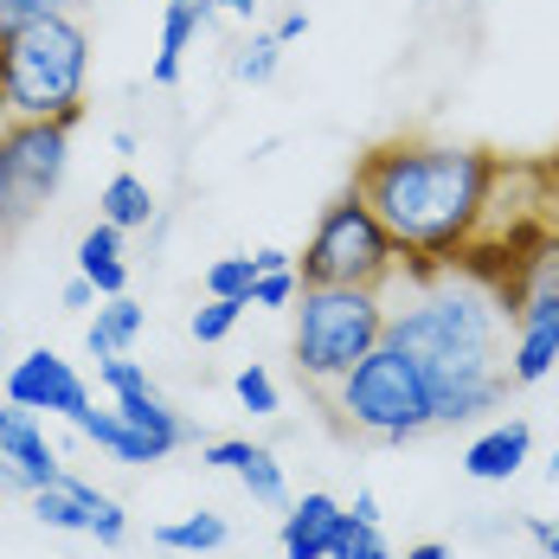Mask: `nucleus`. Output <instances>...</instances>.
<instances>
[{"mask_svg":"<svg viewBox=\"0 0 559 559\" xmlns=\"http://www.w3.org/2000/svg\"><path fill=\"white\" fill-rule=\"evenodd\" d=\"M496 180L502 162L463 142H380L354 162V193L418 271H444L483 238Z\"/></svg>","mask_w":559,"mask_h":559,"instance_id":"nucleus-1","label":"nucleus"},{"mask_svg":"<svg viewBox=\"0 0 559 559\" xmlns=\"http://www.w3.org/2000/svg\"><path fill=\"white\" fill-rule=\"evenodd\" d=\"M508 302L489 277H463L456 264L431 271L412 309L386 316V341L418 360L438 425H469L508 399Z\"/></svg>","mask_w":559,"mask_h":559,"instance_id":"nucleus-2","label":"nucleus"},{"mask_svg":"<svg viewBox=\"0 0 559 559\" xmlns=\"http://www.w3.org/2000/svg\"><path fill=\"white\" fill-rule=\"evenodd\" d=\"M91 33L78 13H52L0 46V104L13 122H84Z\"/></svg>","mask_w":559,"mask_h":559,"instance_id":"nucleus-3","label":"nucleus"},{"mask_svg":"<svg viewBox=\"0 0 559 559\" xmlns=\"http://www.w3.org/2000/svg\"><path fill=\"white\" fill-rule=\"evenodd\" d=\"M386 316L392 309L380 302V289L302 283V296H296V373L316 392H329L386 341Z\"/></svg>","mask_w":559,"mask_h":559,"instance_id":"nucleus-4","label":"nucleus"},{"mask_svg":"<svg viewBox=\"0 0 559 559\" xmlns=\"http://www.w3.org/2000/svg\"><path fill=\"white\" fill-rule=\"evenodd\" d=\"M329 392H335L341 425H354V431H367V438H380V444H412L418 431L438 425L418 360L399 354L392 341H380V347H373L347 380H335Z\"/></svg>","mask_w":559,"mask_h":559,"instance_id":"nucleus-5","label":"nucleus"},{"mask_svg":"<svg viewBox=\"0 0 559 559\" xmlns=\"http://www.w3.org/2000/svg\"><path fill=\"white\" fill-rule=\"evenodd\" d=\"M405 264V251L392 245V231L380 225V213L347 187L335 206H322V219L309 231L296 277L302 283H354V289H386Z\"/></svg>","mask_w":559,"mask_h":559,"instance_id":"nucleus-6","label":"nucleus"},{"mask_svg":"<svg viewBox=\"0 0 559 559\" xmlns=\"http://www.w3.org/2000/svg\"><path fill=\"white\" fill-rule=\"evenodd\" d=\"M514 322V347H508V380L534 386L559 367V231L540 238L508 277H496Z\"/></svg>","mask_w":559,"mask_h":559,"instance_id":"nucleus-7","label":"nucleus"},{"mask_svg":"<svg viewBox=\"0 0 559 559\" xmlns=\"http://www.w3.org/2000/svg\"><path fill=\"white\" fill-rule=\"evenodd\" d=\"M71 168V122H7L0 129V238L33 225Z\"/></svg>","mask_w":559,"mask_h":559,"instance_id":"nucleus-8","label":"nucleus"},{"mask_svg":"<svg viewBox=\"0 0 559 559\" xmlns=\"http://www.w3.org/2000/svg\"><path fill=\"white\" fill-rule=\"evenodd\" d=\"M7 399L26 405V412H58V418H78L91 412V386L78 380V367L52 354V347H33L7 367Z\"/></svg>","mask_w":559,"mask_h":559,"instance_id":"nucleus-9","label":"nucleus"},{"mask_svg":"<svg viewBox=\"0 0 559 559\" xmlns=\"http://www.w3.org/2000/svg\"><path fill=\"white\" fill-rule=\"evenodd\" d=\"M0 456L33 483V489H46L64 476V463H58V444L46 438V425H39V412H26V405H0Z\"/></svg>","mask_w":559,"mask_h":559,"instance_id":"nucleus-10","label":"nucleus"},{"mask_svg":"<svg viewBox=\"0 0 559 559\" xmlns=\"http://www.w3.org/2000/svg\"><path fill=\"white\" fill-rule=\"evenodd\" d=\"M335 521H341V502L335 496H322V489H309L302 502L283 508V559H329V547H335Z\"/></svg>","mask_w":559,"mask_h":559,"instance_id":"nucleus-11","label":"nucleus"},{"mask_svg":"<svg viewBox=\"0 0 559 559\" xmlns=\"http://www.w3.org/2000/svg\"><path fill=\"white\" fill-rule=\"evenodd\" d=\"M527 450H534V425H527V418H508V425L483 431L476 444L463 450V469H469L476 483H508V476L527 463Z\"/></svg>","mask_w":559,"mask_h":559,"instance_id":"nucleus-12","label":"nucleus"},{"mask_svg":"<svg viewBox=\"0 0 559 559\" xmlns=\"http://www.w3.org/2000/svg\"><path fill=\"white\" fill-rule=\"evenodd\" d=\"M71 425H78V438H91L97 450H110L116 463H162V456H174V450L155 444L148 431H135L116 405H110V412H97V405H91V412H78Z\"/></svg>","mask_w":559,"mask_h":559,"instance_id":"nucleus-13","label":"nucleus"},{"mask_svg":"<svg viewBox=\"0 0 559 559\" xmlns=\"http://www.w3.org/2000/svg\"><path fill=\"white\" fill-rule=\"evenodd\" d=\"M78 277L97 283V296H129V258H122V231L97 219L78 238Z\"/></svg>","mask_w":559,"mask_h":559,"instance_id":"nucleus-14","label":"nucleus"},{"mask_svg":"<svg viewBox=\"0 0 559 559\" xmlns=\"http://www.w3.org/2000/svg\"><path fill=\"white\" fill-rule=\"evenodd\" d=\"M148 329V309L135 302V296H104V309L91 316V329H84V347L97 354V360H110V354H129L135 341Z\"/></svg>","mask_w":559,"mask_h":559,"instance_id":"nucleus-15","label":"nucleus"},{"mask_svg":"<svg viewBox=\"0 0 559 559\" xmlns=\"http://www.w3.org/2000/svg\"><path fill=\"white\" fill-rule=\"evenodd\" d=\"M200 26H206V13H200L193 0L168 7V20H162V52H155V64H148V78H155L162 91L180 84V64H187V46L200 39Z\"/></svg>","mask_w":559,"mask_h":559,"instance_id":"nucleus-16","label":"nucleus"},{"mask_svg":"<svg viewBox=\"0 0 559 559\" xmlns=\"http://www.w3.org/2000/svg\"><path fill=\"white\" fill-rule=\"evenodd\" d=\"M97 219H110L116 231H142L155 219V187L142 174H110L104 193H97Z\"/></svg>","mask_w":559,"mask_h":559,"instance_id":"nucleus-17","label":"nucleus"},{"mask_svg":"<svg viewBox=\"0 0 559 559\" xmlns=\"http://www.w3.org/2000/svg\"><path fill=\"white\" fill-rule=\"evenodd\" d=\"M225 540H231V521L213 514V508H200V514H187V521L155 527V547H168V554H219Z\"/></svg>","mask_w":559,"mask_h":559,"instance_id":"nucleus-18","label":"nucleus"},{"mask_svg":"<svg viewBox=\"0 0 559 559\" xmlns=\"http://www.w3.org/2000/svg\"><path fill=\"white\" fill-rule=\"evenodd\" d=\"M238 483H245V496L251 502H264V508H289V483H283V463L271 456L264 444H251V456L231 469Z\"/></svg>","mask_w":559,"mask_h":559,"instance_id":"nucleus-19","label":"nucleus"},{"mask_svg":"<svg viewBox=\"0 0 559 559\" xmlns=\"http://www.w3.org/2000/svg\"><path fill=\"white\" fill-rule=\"evenodd\" d=\"M329 559H392V547H386V534H380V521H360L354 508H341Z\"/></svg>","mask_w":559,"mask_h":559,"instance_id":"nucleus-20","label":"nucleus"},{"mask_svg":"<svg viewBox=\"0 0 559 559\" xmlns=\"http://www.w3.org/2000/svg\"><path fill=\"white\" fill-rule=\"evenodd\" d=\"M64 476H71V469H64ZM71 489L91 502V534H97L104 547H122V540H129V514H122V508H116L97 483H84V476H71Z\"/></svg>","mask_w":559,"mask_h":559,"instance_id":"nucleus-21","label":"nucleus"},{"mask_svg":"<svg viewBox=\"0 0 559 559\" xmlns=\"http://www.w3.org/2000/svg\"><path fill=\"white\" fill-rule=\"evenodd\" d=\"M277 64H283V39L277 33H251V46L231 58V78H238V84H271Z\"/></svg>","mask_w":559,"mask_h":559,"instance_id":"nucleus-22","label":"nucleus"},{"mask_svg":"<svg viewBox=\"0 0 559 559\" xmlns=\"http://www.w3.org/2000/svg\"><path fill=\"white\" fill-rule=\"evenodd\" d=\"M84 0H0V46L7 39H20L26 26H39V20H52V13H78Z\"/></svg>","mask_w":559,"mask_h":559,"instance_id":"nucleus-23","label":"nucleus"},{"mask_svg":"<svg viewBox=\"0 0 559 559\" xmlns=\"http://www.w3.org/2000/svg\"><path fill=\"white\" fill-rule=\"evenodd\" d=\"M245 309H251V302L206 296V309H193V322H187V329H193V341H200V347H213V341H225L231 329H238V316H245Z\"/></svg>","mask_w":559,"mask_h":559,"instance_id":"nucleus-24","label":"nucleus"},{"mask_svg":"<svg viewBox=\"0 0 559 559\" xmlns=\"http://www.w3.org/2000/svg\"><path fill=\"white\" fill-rule=\"evenodd\" d=\"M251 289H258V264H251V258H219V264L206 271V296L251 302Z\"/></svg>","mask_w":559,"mask_h":559,"instance_id":"nucleus-25","label":"nucleus"},{"mask_svg":"<svg viewBox=\"0 0 559 559\" xmlns=\"http://www.w3.org/2000/svg\"><path fill=\"white\" fill-rule=\"evenodd\" d=\"M231 392H238V405H245L251 418H271V412H277V380H271V373H264L258 360H251V367H245V373L231 380Z\"/></svg>","mask_w":559,"mask_h":559,"instance_id":"nucleus-26","label":"nucleus"},{"mask_svg":"<svg viewBox=\"0 0 559 559\" xmlns=\"http://www.w3.org/2000/svg\"><path fill=\"white\" fill-rule=\"evenodd\" d=\"M302 296V277L296 271H271V277H258V289H251V309H289Z\"/></svg>","mask_w":559,"mask_h":559,"instance_id":"nucleus-27","label":"nucleus"},{"mask_svg":"<svg viewBox=\"0 0 559 559\" xmlns=\"http://www.w3.org/2000/svg\"><path fill=\"white\" fill-rule=\"evenodd\" d=\"M245 456H251V438H219V444L200 450V463H206V469H238Z\"/></svg>","mask_w":559,"mask_h":559,"instance_id":"nucleus-28","label":"nucleus"},{"mask_svg":"<svg viewBox=\"0 0 559 559\" xmlns=\"http://www.w3.org/2000/svg\"><path fill=\"white\" fill-rule=\"evenodd\" d=\"M58 302H64V309H91V302H97V283H91V277H71Z\"/></svg>","mask_w":559,"mask_h":559,"instance_id":"nucleus-29","label":"nucleus"},{"mask_svg":"<svg viewBox=\"0 0 559 559\" xmlns=\"http://www.w3.org/2000/svg\"><path fill=\"white\" fill-rule=\"evenodd\" d=\"M271 33H277L283 46H289V39H302V33H309V13H302V7H289V13H283V20L271 26Z\"/></svg>","mask_w":559,"mask_h":559,"instance_id":"nucleus-30","label":"nucleus"},{"mask_svg":"<svg viewBox=\"0 0 559 559\" xmlns=\"http://www.w3.org/2000/svg\"><path fill=\"white\" fill-rule=\"evenodd\" d=\"M251 264H258V277H271V271H296V258L277 251V245H271V251H251Z\"/></svg>","mask_w":559,"mask_h":559,"instance_id":"nucleus-31","label":"nucleus"},{"mask_svg":"<svg viewBox=\"0 0 559 559\" xmlns=\"http://www.w3.org/2000/svg\"><path fill=\"white\" fill-rule=\"evenodd\" d=\"M193 7H200V13H245V20L258 13V0H193Z\"/></svg>","mask_w":559,"mask_h":559,"instance_id":"nucleus-32","label":"nucleus"},{"mask_svg":"<svg viewBox=\"0 0 559 559\" xmlns=\"http://www.w3.org/2000/svg\"><path fill=\"white\" fill-rule=\"evenodd\" d=\"M0 489H7V496H33V483H26V476L7 463V456H0Z\"/></svg>","mask_w":559,"mask_h":559,"instance_id":"nucleus-33","label":"nucleus"},{"mask_svg":"<svg viewBox=\"0 0 559 559\" xmlns=\"http://www.w3.org/2000/svg\"><path fill=\"white\" fill-rule=\"evenodd\" d=\"M354 514H360V521H380V496H373V489H360V496H354Z\"/></svg>","mask_w":559,"mask_h":559,"instance_id":"nucleus-34","label":"nucleus"},{"mask_svg":"<svg viewBox=\"0 0 559 559\" xmlns=\"http://www.w3.org/2000/svg\"><path fill=\"white\" fill-rule=\"evenodd\" d=\"M405 559H450V547H444V540H425V547H412Z\"/></svg>","mask_w":559,"mask_h":559,"instance_id":"nucleus-35","label":"nucleus"},{"mask_svg":"<svg viewBox=\"0 0 559 559\" xmlns=\"http://www.w3.org/2000/svg\"><path fill=\"white\" fill-rule=\"evenodd\" d=\"M547 554H554V559H559V521H554V534H547Z\"/></svg>","mask_w":559,"mask_h":559,"instance_id":"nucleus-36","label":"nucleus"},{"mask_svg":"<svg viewBox=\"0 0 559 559\" xmlns=\"http://www.w3.org/2000/svg\"><path fill=\"white\" fill-rule=\"evenodd\" d=\"M547 476H554V483H559V450H554V463H547Z\"/></svg>","mask_w":559,"mask_h":559,"instance_id":"nucleus-37","label":"nucleus"},{"mask_svg":"<svg viewBox=\"0 0 559 559\" xmlns=\"http://www.w3.org/2000/svg\"><path fill=\"white\" fill-rule=\"evenodd\" d=\"M7 122H13V116H7V104H0V129H7Z\"/></svg>","mask_w":559,"mask_h":559,"instance_id":"nucleus-38","label":"nucleus"},{"mask_svg":"<svg viewBox=\"0 0 559 559\" xmlns=\"http://www.w3.org/2000/svg\"><path fill=\"white\" fill-rule=\"evenodd\" d=\"M168 7H180V0H168Z\"/></svg>","mask_w":559,"mask_h":559,"instance_id":"nucleus-39","label":"nucleus"}]
</instances>
